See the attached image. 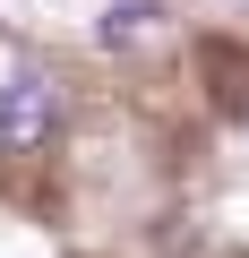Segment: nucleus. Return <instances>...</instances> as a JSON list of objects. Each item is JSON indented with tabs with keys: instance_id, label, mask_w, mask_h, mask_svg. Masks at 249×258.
Returning a JSON list of instances; mask_svg holds the SVG:
<instances>
[{
	"instance_id": "nucleus-1",
	"label": "nucleus",
	"mask_w": 249,
	"mask_h": 258,
	"mask_svg": "<svg viewBox=\"0 0 249 258\" xmlns=\"http://www.w3.org/2000/svg\"><path fill=\"white\" fill-rule=\"evenodd\" d=\"M52 112H60L52 103V78L0 43V147H43L52 138Z\"/></svg>"
},
{
	"instance_id": "nucleus-2",
	"label": "nucleus",
	"mask_w": 249,
	"mask_h": 258,
	"mask_svg": "<svg viewBox=\"0 0 249 258\" xmlns=\"http://www.w3.org/2000/svg\"><path fill=\"white\" fill-rule=\"evenodd\" d=\"M112 52H129V43H146V35H163V9L155 0H120V9H103V26H95Z\"/></svg>"
}]
</instances>
